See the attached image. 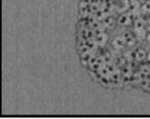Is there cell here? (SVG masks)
<instances>
[{
    "instance_id": "3",
    "label": "cell",
    "mask_w": 150,
    "mask_h": 119,
    "mask_svg": "<svg viewBox=\"0 0 150 119\" xmlns=\"http://www.w3.org/2000/svg\"><path fill=\"white\" fill-rule=\"evenodd\" d=\"M128 22V18L127 16H121L119 20V23L121 25H127Z\"/></svg>"
},
{
    "instance_id": "2",
    "label": "cell",
    "mask_w": 150,
    "mask_h": 119,
    "mask_svg": "<svg viewBox=\"0 0 150 119\" xmlns=\"http://www.w3.org/2000/svg\"><path fill=\"white\" fill-rule=\"evenodd\" d=\"M136 58L138 60V61H142L143 59L146 58V51L142 49L138 50L136 53Z\"/></svg>"
},
{
    "instance_id": "4",
    "label": "cell",
    "mask_w": 150,
    "mask_h": 119,
    "mask_svg": "<svg viewBox=\"0 0 150 119\" xmlns=\"http://www.w3.org/2000/svg\"><path fill=\"white\" fill-rule=\"evenodd\" d=\"M142 72H143L145 75H148V73H149V69H148L147 67H144V68L142 69Z\"/></svg>"
},
{
    "instance_id": "1",
    "label": "cell",
    "mask_w": 150,
    "mask_h": 119,
    "mask_svg": "<svg viewBox=\"0 0 150 119\" xmlns=\"http://www.w3.org/2000/svg\"><path fill=\"white\" fill-rule=\"evenodd\" d=\"M125 44V39L122 37H117L116 39H114L113 41V45L116 49H120L123 47V45Z\"/></svg>"
}]
</instances>
